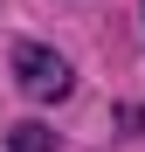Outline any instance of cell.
<instances>
[{"label":"cell","mask_w":145,"mask_h":152,"mask_svg":"<svg viewBox=\"0 0 145 152\" xmlns=\"http://www.w3.org/2000/svg\"><path fill=\"white\" fill-rule=\"evenodd\" d=\"M14 83L28 90L35 104H62V97L76 90V69H69V56H55V48L21 42V48H14Z\"/></svg>","instance_id":"cell-1"},{"label":"cell","mask_w":145,"mask_h":152,"mask_svg":"<svg viewBox=\"0 0 145 152\" xmlns=\"http://www.w3.org/2000/svg\"><path fill=\"white\" fill-rule=\"evenodd\" d=\"M7 145H14V152H55V132H42V124H14Z\"/></svg>","instance_id":"cell-2"}]
</instances>
